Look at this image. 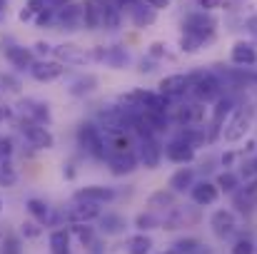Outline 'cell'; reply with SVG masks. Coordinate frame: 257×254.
<instances>
[{"label":"cell","mask_w":257,"mask_h":254,"mask_svg":"<svg viewBox=\"0 0 257 254\" xmlns=\"http://www.w3.org/2000/svg\"><path fill=\"white\" fill-rule=\"evenodd\" d=\"M192 92L200 102H212V100H220L222 85L212 73H197L192 75Z\"/></svg>","instance_id":"cell-4"},{"label":"cell","mask_w":257,"mask_h":254,"mask_svg":"<svg viewBox=\"0 0 257 254\" xmlns=\"http://www.w3.org/2000/svg\"><path fill=\"white\" fill-rule=\"evenodd\" d=\"M150 8H155V10H165V8H170V0H145Z\"/></svg>","instance_id":"cell-48"},{"label":"cell","mask_w":257,"mask_h":254,"mask_svg":"<svg viewBox=\"0 0 257 254\" xmlns=\"http://www.w3.org/2000/svg\"><path fill=\"white\" fill-rule=\"evenodd\" d=\"M130 18H133V23H135L138 28H145V25H153V23H155L158 10L150 8L145 0H140V3H135V5L130 8Z\"/></svg>","instance_id":"cell-21"},{"label":"cell","mask_w":257,"mask_h":254,"mask_svg":"<svg viewBox=\"0 0 257 254\" xmlns=\"http://www.w3.org/2000/svg\"><path fill=\"white\" fill-rule=\"evenodd\" d=\"M100 8H102V25L110 28V30L120 28V8H117L115 3H105V5H100Z\"/></svg>","instance_id":"cell-31"},{"label":"cell","mask_w":257,"mask_h":254,"mask_svg":"<svg viewBox=\"0 0 257 254\" xmlns=\"http://www.w3.org/2000/svg\"><path fill=\"white\" fill-rule=\"evenodd\" d=\"M210 227H212V232H215L220 239H225V237H230V234L237 229V219H235V214H232L230 209H217V212L210 217Z\"/></svg>","instance_id":"cell-14"},{"label":"cell","mask_w":257,"mask_h":254,"mask_svg":"<svg viewBox=\"0 0 257 254\" xmlns=\"http://www.w3.org/2000/svg\"><path fill=\"white\" fill-rule=\"evenodd\" d=\"M5 244H8V254H20V249H18V239H15V237H8Z\"/></svg>","instance_id":"cell-49"},{"label":"cell","mask_w":257,"mask_h":254,"mask_svg":"<svg viewBox=\"0 0 257 254\" xmlns=\"http://www.w3.org/2000/svg\"><path fill=\"white\" fill-rule=\"evenodd\" d=\"M92 58H97V60H105L110 68H122V65H127V53L122 50V48H107V50H102V48H97V50H92Z\"/></svg>","instance_id":"cell-22"},{"label":"cell","mask_w":257,"mask_h":254,"mask_svg":"<svg viewBox=\"0 0 257 254\" xmlns=\"http://www.w3.org/2000/svg\"><path fill=\"white\" fill-rule=\"evenodd\" d=\"M0 212H3V199H0Z\"/></svg>","instance_id":"cell-57"},{"label":"cell","mask_w":257,"mask_h":254,"mask_svg":"<svg viewBox=\"0 0 257 254\" xmlns=\"http://www.w3.org/2000/svg\"><path fill=\"white\" fill-rule=\"evenodd\" d=\"M172 249H175L177 254H195L197 249H200V242L192 239V237H187V239H177Z\"/></svg>","instance_id":"cell-38"},{"label":"cell","mask_w":257,"mask_h":254,"mask_svg":"<svg viewBox=\"0 0 257 254\" xmlns=\"http://www.w3.org/2000/svg\"><path fill=\"white\" fill-rule=\"evenodd\" d=\"M235 207L240 212H250L252 207H257V177L250 179L237 194H235Z\"/></svg>","instance_id":"cell-20"},{"label":"cell","mask_w":257,"mask_h":254,"mask_svg":"<svg viewBox=\"0 0 257 254\" xmlns=\"http://www.w3.org/2000/svg\"><path fill=\"white\" fill-rule=\"evenodd\" d=\"M197 3H200V8H202V10H215V8H220V3H222V0H197Z\"/></svg>","instance_id":"cell-47"},{"label":"cell","mask_w":257,"mask_h":254,"mask_svg":"<svg viewBox=\"0 0 257 254\" xmlns=\"http://www.w3.org/2000/svg\"><path fill=\"white\" fill-rule=\"evenodd\" d=\"M105 145L112 155H122V152H133V142L127 137V132H112V135H105Z\"/></svg>","instance_id":"cell-26"},{"label":"cell","mask_w":257,"mask_h":254,"mask_svg":"<svg viewBox=\"0 0 257 254\" xmlns=\"http://www.w3.org/2000/svg\"><path fill=\"white\" fill-rule=\"evenodd\" d=\"M160 90L158 92H163L165 97H180V95H185L190 87H192V75H168V78H163L160 85H158Z\"/></svg>","instance_id":"cell-12"},{"label":"cell","mask_w":257,"mask_h":254,"mask_svg":"<svg viewBox=\"0 0 257 254\" xmlns=\"http://www.w3.org/2000/svg\"><path fill=\"white\" fill-rule=\"evenodd\" d=\"M5 5H8V0H0V10H3V8H5Z\"/></svg>","instance_id":"cell-54"},{"label":"cell","mask_w":257,"mask_h":254,"mask_svg":"<svg viewBox=\"0 0 257 254\" xmlns=\"http://www.w3.org/2000/svg\"><path fill=\"white\" fill-rule=\"evenodd\" d=\"M73 229H75V234H78V239H80L83 244H92V227H85V224H75Z\"/></svg>","instance_id":"cell-44"},{"label":"cell","mask_w":257,"mask_h":254,"mask_svg":"<svg viewBox=\"0 0 257 254\" xmlns=\"http://www.w3.org/2000/svg\"><path fill=\"white\" fill-rule=\"evenodd\" d=\"M3 242H5V237H3V232H0V247H3Z\"/></svg>","instance_id":"cell-55"},{"label":"cell","mask_w":257,"mask_h":254,"mask_svg":"<svg viewBox=\"0 0 257 254\" xmlns=\"http://www.w3.org/2000/svg\"><path fill=\"white\" fill-rule=\"evenodd\" d=\"M250 127H252V110H237V112L230 117V122L225 125L222 140H225V142H240V140L250 132Z\"/></svg>","instance_id":"cell-5"},{"label":"cell","mask_w":257,"mask_h":254,"mask_svg":"<svg viewBox=\"0 0 257 254\" xmlns=\"http://www.w3.org/2000/svg\"><path fill=\"white\" fill-rule=\"evenodd\" d=\"M107 167H110V172H112V174L122 177V174H130V172H135V167H138V157H135L133 152L110 155V157H107Z\"/></svg>","instance_id":"cell-19"},{"label":"cell","mask_w":257,"mask_h":254,"mask_svg":"<svg viewBox=\"0 0 257 254\" xmlns=\"http://www.w3.org/2000/svg\"><path fill=\"white\" fill-rule=\"evenodd\" d=\"M15 152V145L10 137H0V162H8Z\"/></svg>","instance_id":"cell-41"},{"label":"cell","mask_w":257,"mask_h":254,"mask_svg":"<svg viewBox=\"0 0 257 254\" xmlns=\"http://www.w3.org/2000/svg\"><path fill=\"white\" fill-rule=\"evenodd\" d=\"M240 174L250 182V179H255L257 177V157H250V160H245L242 162V167H240Z\"/></svg>","instance_id":"cell-40"},{"label":"cell","mask_w":257,"mask_h":254,"mask_svg":"<svg viewBox=\"0 0 257 254\" xmlns=\"http://www.w3.org/2000/svg\"><path fill=\"white\" fill-rule=\"evenodd\" d=\"M190 194H192V202L195 204H212V202H217V197H220V187L215 184V182H207V179H202V182H197V184H192V189H190Z\"/></svg>","instance_id":"cell-16"},{"label":"cell","mask_w":257,"mask_h":254,"mask_svg":"<svg viewBox=\"0 0 257 254\" xmlns=\"http://www.w3.org/2000/svg\"><path fill=\"white\" fill-rule=\"evenodd\" d=\"M18 110L23 115V120H30V122H38V125H48L50 122V107L40 100H33V97H25L18 102Z\"/></svg>","instance_id":"cell-6"},{"label":"cell","mask_w":257,"mask_h":254,"mask_svg":"<svg viewBox=\"0 0 257 254\" xmlns=\"http://www.w3.org/2000/svg\"><path fill=\"white\" fill-rule=\"evenodd\" d=\"M215 28H217V20L207 13V10H200V13H192L185 18L182 23V33L185 35H192L202 43H207L212 35H215Z\"/></svg>","instance_id":"cell-2"},{"label":"cell","mask_w":257,"mask_h":254,"mask_svg":"<svg viewBox=\"0 0 257 254\" xmlns=\"http://www.w3.org/2000/svg\"><path fill=\"white\" fill-rule=\"evenodd\" d=\"M148 207L155 212V209H172L175 207V192H165V189H160V192H155L150 199H148Z\"/></svg>","instance_id":"cell-30"},{"label":"cell","mask_w":257,"mask_h":254,"mask_svg":"<svg viewBox=\"0 0 257 254\" xmlns=\"http://www.w3.org/2000/svg\"><path fill=\"white\" fill-rule=\"evenodd\" d=\"M202 45H205L202 40H197V38H192V35H185V33H182V40H180V48H182L185 53H197V50H200Z\"/></svg>","instance_id":"cell-39"},{"label":"cell","mask_w":257,"mask_h":254,"mask_svg":"<svg viewBox=\"0 0 257 254\" xmlns=\"http://www.w3.org/2000/svg\"><path fill=\"white\" fill-rule=\"evenodd\" d=\"M13 182H15V169L10 167V160L0 162V184H13Z\"/></svg>","instance_id":"cell-42"},{"label":"cell","mask_w":257,"mask_h":254,"mask_svg":"<svg viewBox=\"0 0 257 254\" xmlns=\"http://www.w3.org/2000/svg\"><path fill=\"white\" fill-rule=\"evenodd\" d=\"M135 224H138V229H155V227H163V219L160 217H155L153 212H143V214H138V219H135Z\"/></svg>","instance_id":"cell-37"},{"label":"cell","mask_w":257,"mask_h":254,"mask_svg":"<svg viewBox=\"0 0 257 254\" xmlns=\"http://www.w3.org/2000/svg\"><path fill=\"white\" fill-rule=\"evenodd\" d=\"M28 212L38 219V222H48L50 219V207L43 202V199H38V197H33V199H28Z\"/></svg>","instance_id":"cell-33"},{"label":"cell","mask_w":257,"mask_h":254,"mask_svg":"<svg viewBox=\"0 0 257 254\" xmlns=\"http://www.w3.org/2000/svg\"><path fill=\"white\" fill-rule=\"evenodd\" d=\"M35 50H38L40 55H48V53H53V45H48V43H35Z\"/></svg>","instance_id":"cell-50"},{"label":"cell","mask_w":257,"mask_h":254,"mask_svg":"<svg viewBox=\"0 0 257 254\" xmlns=\"http://www.w3.org/2000/svg\"><path fill=\"white\" fill-rule=\"evenodd\" d=\"M55 23H58L60 28H65V30H78V28H83V25H85V23H83V5H75V3L63 5V8L55 13Z\"/></svg>","instance_id":"cell-10"},{"label":"cell","mask_w":257,"mask_h":254,"mask_svg":"<svg viewBox=\"0 0 257 254\" xmlns=\"http://www.w3.org/2000/svg\"><path fill=\"white\" fill-rule=\"evenodd\" d=\"M230 110H232V100L230 97H220L217 100V105H215V112H212V137L217 135V130H220V125H222V120L230 115Z\"/></svg>","instance_id":"cell-28"},{"label":"cell","mask_w":257,"mask_h":254,"mask_svg":"<svg viewBox=\"0 0 257 254\" xmlns=\"http://www.w3.org/2000/svg\"><path fill=\"white\" fill-rule=\"evenodd\" d=\"M170 189L172 192H185V189H192L195 184V169L192 167H180L175 174L170 177Z\"/></svg>","instance_id":"cell-25"},{"label":"cell","mask_w":257,"mask_h":254,"mask_svg":"<svg viewBox=\"0 0 257 254\" xmlns=\"http://www.w3.org/2000/svg\"><path fill=\"white\" fill-rule=\"evenodd\" d=\"M97 217H100V204H92V202H75L65 212V219L70 224H87V222H92Z\"/></svg>","instance_id":"cell-9"},{"label":"cell","mask_w":257,"mask_h":254,"mask_svg":"<svg viewBox=\"0 0 257 254\" xmlns=\"http://www.w3.org/2000/svg\"><path fill=\"white\" fill-rule=\"evenodd\" d=\"M20 132L25 135V140L35 147V150H53L55 147V137L45 125L30 122V120H20Z\"/></svg>","instance_id":"cell-3"},{"label":"cell","mask_w":257,"mask_h":254,"mask_svg":"<svg viewBox=\"0 0 257 254\" xmlns=\"http://www.w3.org/2000/svg\"><path fill=\"white\" fill-rule=\"evenodd\" d=\"M165 157L175 165H190L195 160V147L190 142H185L182 137H177L165 147Z\"/></svg>","instance_id":"cell-13"},{"label":"cell","mask_w":257,"mask_h":254,"mask_svg":"<svg viewBox=\"0 0 257 254\" xmlns=\"http://www.w3.org/2000/svg\"><path fill=\"white\" fill-rule=\"evenodd\" d=\"M247 30H250L252 35H257V13L252 18H247Z\"/></svg>","instance_id":"cell-51"},{"label":"cell","mask_w":257,"mask_h":254,"mask_svg":"<svg viewBox=\"0 0 257 254\" xmlns=\"http://www.w3.org/2000/svg\"><path fill=\"white\" fill-rule=\"evenodd\" d=\"M163 254H177V252H175V249H168V252H163Z\"/></svg>","instance_id":"cell-56"},{"label":"cell","mask_w":257,"mask_h":254,"mask_svg":"<svg viewBox=\"0 0 257 254\" xmlns=\"http://www.w3.org/2000/svg\"><path fill=\"white\" fill-rule=\"evenodd\" d=\"M23 234H25V237H38V234H40V229H38V224L25 222V224H23Z\"/></svg>","instance_id":"cell-45"},{"label":"cell","mask_w":257,"mask_h":254,"mask_svg":"<svg viewBox=\"0 0 257 254\" xmlns=\"http://www.w3.org/2000/svg\"><path fill=\"white\" fill-rule=\"evenodd\" d=\"M168 100L170 97H165L163 92H150V90H145L143 92V110L145 112H160V115H165L168 112Z\"/></svg>","instance_id":"cell-23"},{"label":"cell","mask_w":257,"mask_h":254,"mask_svg":"<svg viewBox=\"0 0 257 254\" xmlns=\"http://www.w3.org/2000/svg\"><path fill=\"white\" fill-rule=\"evenodd\" d=\"M175 122L182 125V127H192V125H200L205 122V107L200 102H192V105H180L175 110Z\"/></svg>","instance_id":"cell-15"},{"label":"cell","mask_w":257,"mask_h":254,"mask_svg":"<svg viewBox=\"0 0 257 254\" xmlns=\"http://www.w3.org/2000/svg\"><path fill=\"white\" fill-rule=\"evenodd\" d=\"M115 197V189L112 187H102V184H90V187H83L73 194L75 202H92V204H105Z\"/></svg>","instance_id":"cell-11"},{"label":"cell","mask_w":257,"mask_h":254,"mask_svg":"<svg viewBox=\"0 0 257 254\" xmlns=\"http://www.w3.org/2000/svg\"><path fill=\"white\" fill-rule=\"evenodd\" d=\"M100 229H102L105 234H120V232L125 229V219H122L120 214H105V217L100 219Z\"/></svg>","instance_id":"cell-32"},{"label":"cell","mask_w":257,"mask_h":254,"mask_svg":"<svg viewBox=\"0 0 257 254\" xmlns=\"http://www.w3.org/2000/svg\"><path fill=\"white\" fill-rule=\"evenodd\" d=\"M150 55H153V58H163V55H165V45H163V43H153V45H150Z\"/></svg>","instance_id":"cell-46"},{"label":"cell","mask_w":257,"mask_h":254,"mask_svg":"<svg viewBox=\"0 0 257 254\" xmlns=\"http://www.w3.org/2000/svg\"><path fill=\"white\" fill-rule=\"evenodd\" d=\"M5 58L10 60V65L13 68H18V70H30L33 68V55H30V50H25V48H20V45H13V48H8L5 50Z\"/></svg>","instance_id":"cell-24"},{"label":"cell","mask_w":257,"mask_h":254,"mask_svg":"<svg viewBox=\"0 0 257 254\" xmlns=\"http://www.w3.org/2000/svg\"><path fill=\"white\" fill-rule=\"evenodd\" d=\"M70 0H45V5L48 8H63V5H68Z\"/></svg>","instance_id":"cell-52"},{"label":"cell","mask_w":257,"mask_h":254,"mask_svg":"<svg viewBox=\"0 0 257 254\" xmlns=\"http://www.w3.org/2000/svg\"><path fill=\"white\" fill-rule=\"evenodd\" d=\"M215 184H217L220 189H225V192H235V189L240 187V177H237L235 172H227V169H225V172L217 174V182H215Z\"/></svg>","instance_id":"cell-35"},{"label":"cell","mask_w":257,"mask_h":254,"mask_svg":"<svg viewBox=\"0 0 257 254\" xmlns=\"http://www.w3.org/2000/svg\"><path fill=\"white\" fill-rule=\"evenodd\" d=\"M78 142H80V147L85 150L87 155H92L95 160H105V155H107L105 135H102V130H100L97 125L83 122V125L78 127Z\"/></svg>","instance_id":"cell-1"},{"label":"cell","mask_w":257,"mask_h":254,"mask_svg":"<svg viewBox=\"0 0 257 254\" xmlns=\"http://www.w3.org/2000/svg\"><path fill=\"white\" fill-rule=\"evenodd\" d=\"M160 160H163V147L153 137L143 140V145H140V162L148 169H158L160 167Z\"/></svg>","instance_id":"cell-17"},{"label":"cell","mask_w":257,"mask_h":254,"mask_svg":"<svg viewBox=\"0 0 257 254\" xmlns=\"http://www.w3.org/2000/svg\"><path fill=\"white\" fill-rule=\"evenodd\" d=\"M95 85H97V78L95 75H85V78H78L75 83L70 85V92L73 95H87V92L95 90Z\"/></svg>","instance_id":"cell-36"},{"label":"cell","mask_w":257,"mask_h":254,"mask_svg":"<svg viewBox=\"0 0 257 254\" xmlns=\"http://www.w3.org/2000/svg\"><path fill=\"white\" fill-rule=\"evenodd\" d=\"M50 252L53 254H70V234L65 229H55L50 234Z\"/></svg>","instance_id":"cell-29"},{"label":"cell","mask_w":257,"mask_h":254,"mask_svg":"<svg viewBox=\"0 0 257 254\" xmlns=\"http://www.w3.org/2000/svg\"><path fill=\"white\" fill-rule=\"evenodd\" d=\"M63 73H65V68L58 60H40V63H33V68H30V75L38 83H53V80L63 78Z\"/></svg>","instance_id":"cell-7"},{"label":"cell","mask_w":257,"mask_h":254,"mask_svg":"<svg viewBox=\"0 0 257 254\" xmlns=\"http://www.w3.org/2000/svg\"><path fill=\"white\" fill-rule=\"evenodd\" d=\"M153 247V239L148 234H135L127 239V252L130 254H148Z\"/></svg>","instance_id":"cell-34"},{"label":"cell","mask_w":257,"mask_h":254,"mask_svg":"<svg viewBox=\"0 0 257 254\" xmlns=\"http://www.w3.org/2000/svg\"><path fill=\"white\" fill-rule=\"evenodd\" d=\"M230 58H232V63H235V65L250 68V65H255L257 63V50H255V45H252V43L240 40V43H235V45H232Z\"/></svg>","instance_id":"cell-18"},{"label":"cell","mask_w":257,"mask_h":254,"mask_svg":"<svg viewBox=\"0 0 257 254\" xmlns=\"http://www.w3.org/2000/svg\"><path fill=\"white\" fill-rule=\"evenodd\" d=\"M195 254H212V252H210V249H202V247H200V249H197Z\"/></svg>","instance_id":"cell-53"},{"label":"cell","mask_w":257,"mask_h":254,"mask_svg":"<svg viewBox=\"0 0 257 254\" xmlns=\"http://www.w3.org/2000/svg\"><path fill=\"white\" fill-rule=\"evenodd\" d=\"M232 254H257V252H255V244L250 239H237L235 247H232Z\"/></svg>","instance_id":"cell-43"},{"label":"cell","mask_w":257,"mask_h":254,"mask_svg":"<svg viewBox=\"0 0 257 254\" xmlns=\"http://www.w3.org/2000/svg\"><path fill=\"white\" fill-rule=\"evenodd\" d=\"M83 23H85L87 30H95L97 25H102V8L95 5L92 0L83 3Z\"/></svg>","instance_id":"cell-27"},{"label":"cell","mask_w":257,"mask_h":254,"mask_svg":"<svg viewBox=\"0 0 257 254\" xmlns=\"http://www.w3.org/2000/svg\"><path fill=\"white\" fill-rule=\"evenodd\" d=\"M53 55H55L58 63H65V65H85L87 60H90V55H87L85 50L78 48V45H73V43L55 45L53 48Z\"/></svg>","instance_id":"cell-8"}]
</instances>
